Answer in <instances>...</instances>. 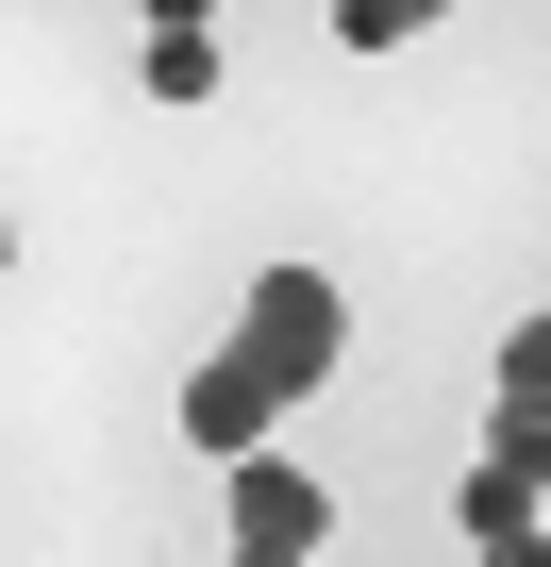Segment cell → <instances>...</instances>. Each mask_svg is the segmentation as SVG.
I'll list each match as a JSON object with an SVG mask.
<instances>
[{
  "label": "cell",
  "instance_id": "cell-5",
  "mask_svg": "<svg viewBox=\"0 0 551 567\" xmlns=\"http://www.w3.org/2000/svg\"><path fill=\"white\" fill-rule=\"evenodd\" d=\"M151 101H217V34L184 18V0H167V18H151Z\"/></svg>",
  "mask_w": 551,
  "mask_h": 567
},
{
  "label": "cell",
  "instance_id": "cell-7",
  "mask_svg": "<svg viewBox=\"0 0 551 567\" xmlns=\"http://www.w3.org/2000/svg\"><path fill=\"white\" fill-rule=\"evenodd\" d=\"M484 567H551V517H534V534H501V550H484Z\"/></svg>",
  "mask_w": 551,
  "mask_h": 567
},
{
  "label": "cell",
  "instance_id": "cell-4",
  "mask_svg": "<svg viewBox=\"0 0 551 567\" xmlns=\"http://www.w3.org/2000/svg\"><path fill=\"white\" fill-rule=\"evenodd\" d=\"M484 467H501L518 501H551V401H518V384H501V417H484Z\"/></svg>",
  "mask_w": 551,
  "mask_h": 567
},
{
  "label": "cell",
  "instance_id": "cell-2",
  "mask_svg": "<svg viewBox=\"0 0 551 567\" xmlns=\"http://www.w3.org/2000/svg\"><path fill=\"white\" fill-rule=\"evenodd\" d=\"M318 534H335V501H318L285 451H251V467H234V550H285V567H302Z\"/></svg>",
  "mask_w": 551,
  "mask_h": 567
},
{
  "label": "cell",
  "instance_id": "cell-8",
  "mask_svg": "<svg viewBox=\"0 0 551 567\" xmlns=\"http://www.w3.org/2000/svg\"><path fill=\"white\" fill-rule=\"evenodd\" d=\"M234 567H285V550H234Z\"/></svg>",
  "mask_w": 551,
  "mask_h": 567
},
{
  "label": "cell",
  "instance_id": "cell-6",
  "mask_svg": "<svg viewBox=\"0 0 551 567\" xmlns=\"http://www.w3.org/2000/svg\"><path fill=\"white\" fill-rule=\"evenodd\" d=\"M501 384H518V401H551V318H518V334H501Z\"/></svg>",
  "mask_w": 551,
  "mask_h": 567
},
{
  "label": "cell",
  "instance_id": "cell-3",
  "mask_svg": "<svg viewBox=\"0 0 551 567\" xmlns=\"http://www.w3.org/2000/svg\"><path fill=\"white\" fill-rule=\"evenodd\" d=\"M184 434H201V451H217V467H251V451H267V434H285V401H267V384H251V368H234V351H217V368H201V384H184Z\"/></svg>",
  "mask_w": 551,
  "mask_h": 567
},
{
  "label": "cell",
  "instance_id": "cell-1",
  "mask_svg": "<svg viewBox=\"0 0 551 567\" xmlns=\"http://www.w3.org/2000/svg\"><path fill=\"white\" fill-rule=\"evenodd\" d=\"M335 351H351V301H335L318 267H267L251 301H234V368H251L267 401H302V384H318Z\"/></svg>",
  "mask_w": 551,
  "mask_h": 567
}]
</instances>
